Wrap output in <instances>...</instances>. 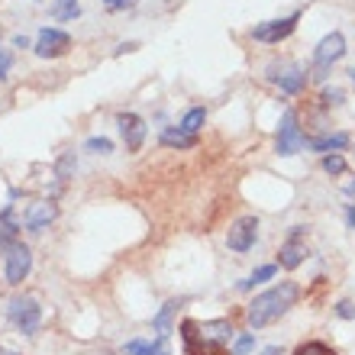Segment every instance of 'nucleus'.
Wrapping results in <instances>:
<instances>
[{
  "instance_id": "nucleus-22",
  "label": "nucleus",
  "mask_w": 355,
  "mask_h": 355,
  "mask_svg": "<svg viewBox=\"0 0 355 355\" xmlns=\"http://www.w3.org/2000/svg\"><path fill=\"white\" fill-rule=\"evenodd\" d=\"M75 168H78V155L75 152H62L55 162V178H58V184H65L68 178H75Z\"/></svg>"
},
{
  "instance_id": "nucleus-3",
  "label": "nucleus",
  "mask_w": 355,
  "mask_h": 355,
  "mask_svg": "<svg viewBox=\"0 0 355 355\" xmlns=\"http://www.w3.org/2000/svg\"><path fill=\"white\" fill-rule=\"evenodd\" d=\"M7 320L23 333V336H36L42 327V307L36 297H13L7 304Z\"/></svg>"
},
{
  "instance_id": "nucleus-19",
  "label": "nucleus",
  "mask_w": 355,
  "mask_h": 355,
  "mask_svg": "<svg viewBox=\"0 0 355 355\" xmlns=\"http://www.w3.org/2000/svg\"><path fill=\"white\" fill-rule=\"evenodd\" d=\"M81 13V0H52L49 3V17L58 19V23H71Z\"/></svg>"
},
{
  "instance_id": "nucleus-4",
  "label": "nucleus",
  "mask_w": 355,
  "mask_h": 355,
  "mask_svg": "<svg viewBox=\"0 0 355 355\" xmlns=\"http://www.w3.org/2000/svg\"><path fill=\"white\" fill-rule=\"evenodd\" d=\"M304 142H307V132L297 126V113L284 110L278 123V132H275V152L281 159H291V155H297L304 149Z\"/></svg>"
},
{
  "instance_id": "nucleus-20",
  "label": "nucleus",
  "mask_w": 355,
  "mask_h": 355,
  "mask_svg": "<svg viewBox=\"0 0 355 355\" xmlns=\"http://www.w3.org/2000/svg\"><path fill=\"white\" fill-rule=\"evenodd\" d=\"M204 123H207V110H204V107H187L184 116H181V123H178V130L187 132V136H197V132L204 130Z\"/></svg>"
},
{
  "instance_id": "nucleus-6",
  "label": "nucleus",
  "mask_w": 355,
  "mask_h": 355,
  "mask_svg": "<svg viewBox=\"0 0 355 355\" xmlns=\"http://www.w3.org/2000/svg\"><path fill=\"white\" fill-rule=\"evenodd\" d=\"M297 23H300V10H294L288 17H278V19H265V23H255L252 26V39L262 42V46H281L284 39L294 36Z\"/></svg>"
},
{
  "instance_id": "nucleus-7",
  "label": "nucleus",
  "mask_w": 355,
  "mask_h": 355,
  "mask_svg": "<svg viewBox=\"0 0 355 355\" xmlns=\"http://www.w3.org/2000/svg\"><path fill=\"white\" fill-rule=\"evenodd\" d=\"M33 271V249L26 243H13L10 249H3V281L10 288H19Z\"/></svg>"
},
{
  "instance_id": "nucleus-2",
  "label": "nucleus",
  "mask_w": 355,
  "mask_h": 355,
  "mask_svg": "<svg viewBox=\"0 0 355 355\" xmlns=\"http://www.w3.org/2000/svg\"><path fill=\"white\" fill-rule=\"evenodd\" d=\"M297 297H300L297 281H281L275 288L262 291V294L249 304V310H245L249 329H265V327H271V323H278V320L297 304Z\"/></svg>"
},
{
  "instance_id": "nucleus-25",
  "label": "nucleus",
  "mask_w": 355,
  "mask_h": 355,
  "mask_svg": "<svg viewBox=\"0 0 355 355\" xmlns=\"http://www.w3.org/2000/svg\"><path fill=\"white\" fill-rule=\"evenodd\" d=\"M294 355H336V349L327 346V343H320V339H310V343L294 349Z\"/></svg>"
},
{
  "instance_id": "nucleus-36",
  "label": "nucleus",
  "mask_w": 355,
  "mask_h": 355,
  "mask_svg": "<svg viewBox=\"0 0 355 355\" xmlns=\"http://www.w3.org/2000/svg\"><path fill=\"white\" fill-rule=\"evenodd\" d=\"M349 78H352V85H355V71H349Z\"/></svg>"
},
{
  "instance_id": "nucleus-33",
  "label": "nucleus",
  "mask_w": 355,
  "mask_h": 355,
  "mask_svg": "<svg viewBox=\"0 0 355 355\" xmlns=\"http://www.w3.org/2000/svg\"><path fill=\"white\" fill-rule=\"evenodd\" d=\"M262 355H284V349H281V346H268V349H262Z\"/></svg>"
},
{
  "instance_id": "nucleus-27",
  "label": "nucleus",
  "mask_w": 355,
  "mask_h": 355,
  "mask_svg": "<svg viewBox=\"0 0 355 355\" xmlns=\"http://www.w3.org/2000/svg\"><path fill=\"white\" fill-rule=\"evenodd\" d=\"M255 349V333H243L239 339H233V355H249Z\"/></svg>"
},
{
  "instance_id": "nucleus-13",
  "label": "nucleus",
  "mask_w": 355,
  "mask_h": 355,
  "mask_svg": "<svg viewBox=\"0 0 355 355\" xmlns=\"http://www.w3.org/2000/svg\"><path fill=\"white\" fill-rule=\"evenodd\" d=\"M58 220V204L55 197H49V200H33L26 207V214H23V226H26L29 233H42L49 230V223H55Z\"/></svg>"
},
{
  "instance_id": "nucleus-14",
  "label": "nucleus",
  "mask_w": 355,
  "mask_h": 355,
  "mask_svg": "<svg viewBox=\"0 0 355 355\" xmlns=\"http://www.w3.org/2000/svg\"><path fill=\"white\" fill-rule=\"evenodd\" d=\"M304 149L329 155V152H346L349 149V132H323V136H307Z\"/></svg>"
},
{
  "instance_id": "nucleus-34",
  "label": "nucleus",
  "mask_w": 355,
  "mask_h": 355,
  "mask_svg": "<svg viewBox=\"0 0 355 355\" xmlns=\"http://www.w3.org/2000/svg\"><path fill=\"white\" fill-rule=\"evenodd\" d=\"M13 46H17V49H29V39L26 36H17V39H13Z\"/></svg>"
},
{
  "instance_id": "nucleus-23",
  "label": "nucleus",
  "mask_w": 355,
  "mask_h": 355,
  "mask_svg": "<svg viewBox=\"0 0 355 355\" xmlns=\"http://www.w3.org/2000/svg\"><path fill=\"white\" fill-rule=\"evenodd\" d=\"M323 171L333 178L346 175V155L343 152H329V155H323Z\"/></svg>"
},
{
  "instance_id": "nucleus-30",
  "label": "nucleus",
  "mask_w": 355,
  "mask_h": 355,
  "mask_svg": "<svg viewBox=\"0 0 355 355\" xmlns=\"http://www.w3.org/2000/svg\"><path fill=\"white\" fill-rule=\"evenodd\" d=\"M333 310H336L339 320H355V304H352V300H339Z\"/></svg>"
},
{
  "instance_id": "nucleus-15",
  "label": "nucleus",
  "mask_w": 355,
  "mask_h": 355,
  "mask_svg": "<svg viewBox=\"0 0 355 355\" xmlns=\"http://www.w3.org/2000/svg\"><path fill=\"white\" fill-rule=\"evenodd\" d=\"M19 230H23V223L13 220V204H3V210H0V249H10L13 243H19Z\"/></svg>"
},
{
  "instance_id": "nucleus-9",
  "label": "nucleus",
  "mask_w": 355,
  "mask_h": 355,
  "mask_svg": "<svg viewBox=\"0 0 355 355\" xmlns=\"http://www.w3.org/2000/svg\"><path fill=\"white\" fill-rule=\"evenodd\" d=\"M307 226H291V233H288V239L281 243V249H278V265L284 271H297L300 265L307 262V255H310V249H307Z\"/></svg>"
},
{
  "instance_id": "nucleus-10",
  "label": "nucleus",
  "mask_w": 355,
  "mask_h": 355,
  "mask_svg": "<svg viewBox=\"0 0 355 355\" xmlns=\"http://www.w3.org/2000/svg\"><path fill=\"white\" fill-rule=\"evenodd\" d=\"M71 36H68L65 29H58V26H42L39 29V36L36 42H33V52H36L39 58H62L71 52Z\"/></svg>"
},
{
  "instance_id": "nucleus-5",
  "label": "nucleus",
  "mask_w": 355,
  "mask_h": 355,
  "mask_svg": "<svg viewBox=\"0 0 355 355\" xmlns=\"http://www.w3.org/2000/svg\"><path fill=\"white\" fill-rule=\"evenodd\" d=\"M307 78H310V71H304V68L294 65V62H275V65H268V71H265V81L278 85V91L288 94V97L304 94Z\"/></svg>"
},
{
  "instance_id": "nucleus-31",
  "label": "nucleus",
  "mask_w": 355,
  "mask_h": 355,
  "mask_svg": "<svg viewBox=\"0 0 355 355\" xmlns=\"http://www.w3.org/2000/svg\"><path fill=\"white\" fill-rule=\"evenodd\" d=\"M132 49H139V42H123V46H116V55H123V52H132Z\"/></svg>"
},
{
  "instance_id": "nucleus-17",
  "label": "nucleus",
  "mask_w": 355,
  "mask_h": 355,
  "mask_svg": "<svg viewBox=\"0 0 355 355\" xmlns=\"http://www.w3.org/2000/svg\"><path fill=\"white\" fill-rule=\"evenodd\" d=\"M178 307H181V300H165V304H162V310L152 317V329H155V336H162V339L171 336V323H175Z\"/></svg>"
},
{
  "instance_id": "nucleus-8",
  "label": "nucleus",
  "mask_w": 355,
  "mask_h": 355,
  "mask_svg": "<svg viewBox=\"0 0 355 355\" xmlns=\"http://www.w3.org/2000/svg\"><path fill=\"white\" fill-rule=\"evenodd\" d=\"M255 243H259V216L245 214L230 223V230H226V249H230V252L245 255Z\"/></svg>"
},
{
  "instance_id": "nucleus-16",
  "label": "nucleus",
  "mask_w": 355,
  "mask_h": 355,
  "mask_svg": "<svg viewBox=\"0 0 355 355\" xmlns=\"http://www.w3.org/2000/svg\"><path fill=\"white\" fill-rule=\"evenodd\" d=\"M123 355H171V352L165 346V339L155 336V339H130L123 346Z\"/></svg>"
},
{
  "instance_id": "nucleus-1",
  "label": "nucleus",
  "mask_w": 355,
  "mask_h": 355,
  "mask_svg": "<svg viewBox=\"0 0 355 355\" xmlns=\"http://www.w3.org/2000/svg\"><path fill=\"white\" fill-rule=\"evenodd\" d=\"M178 333L184 355H226V346L233 343V320H184Z\"/></svg>"
},
{
  "instance_id": "nucleus-24",
  "label": "nucleus",
  "mask_w": 355,
  "mask_h": 355,
  "mask_svg": "<svg viewBox=\"0 0 355 355\" xmlns=\"http://www.w3.org/2000/svg\"><path fill=\"white\" fill-rule=\"evenodd\" d=\"M113 149H116V146H113V139H107V136H91V139L85 142V152H91V155H110Z\"/></svg>"
},
{
  "instance_id": "nucleus-18",
  "label": "nucleus",
  "mask_w": 355,
  "mask_h": 355,
  "mask_svg": "<svg viewBox=\"0 0 355 355\" xmlns=\"http://www.w3.org/2000/svg\"><path fill=\"white\" fill-rule=\"evenodd\" d=\"M159 139H162V146H168V149H181V152L194 149L197 142H200L197 136H187V132H181L178 126H165V130L159 132Z\"/></svg>"
},
{
  "instance_id": "nucleus-26",
  "label": "nucleus",
  "mask_w": 355,
  "mask_h": 355,
  "mask_svg": "<svg viewBox=\"0 0 355 355\" xmlns=\"http://www.w3.org/2000/svg\"><path fill=\"white\" fill-rule=\"evenodd\" d=\"M343 101H346V94H343V87H323V94H320V103L323 107H343Z\"/></svg>"
},
{
  "instance_id": "nucleus-35",
  "label": "nucleus",
  "mask_w": 355,
  "mask_h": 355,
  "mask_svg": "<svg viewBox=\"0 0 355 355\" xmlns=\"http://www.w3.org/2000/svg\"><path fill=\"white\" fill-rule=\"evenodd\" d=\"M346 194H349V197H355V181H349V184H346Z\"/></svg>"
},
{
  "instance_id": "nucleus-21",
  "label": "nucleus",
  "mask_w": 355,
  "mask_h": 355,
  "mask_svg": "<svg viewBox=\"0 0 355 355\" xmlns=\"http://www.w3.org/2000/svg\"><path fill=\"white\" fill-rule=\"evenodd\" d=\"M278 275V265H259V268L249 275V278H243L239 281V291H252V288H259V284H265V281H271Z\"/></svg>"
},
{
  "instance_id": "nucleus-37",
  "label": "nucleus",
  "mask_w": 355,
  "mask_h": 355,
  "mask_svg": "<svg viewBox=\"0 0 355 355\" xmlns=\"http://www.w3.org/2000/svg\"><path fill=\"white\" fill-rule=\"evenodd\" d=\"M7 355H17V352H7Z\"/></svg>"
},
{
  "instance_id": "nucleus-12",
  "label": "nucleus",
  "mask_w": 355,
  "mask_h": 355,
  "mask_svg": "<svg viewBox=\"0 0 355 355\" xmlns=\"http://www.w3.org/2000/svg\"><path fill=\"white\" fill-rule=\"evenodd\" d=\"M116 130H120V139L126 146V152H139L146 136H149V126L142 120L139 113H116Z\"/></svg>"
},
{
  "instance_id": "nucleus-32",
  "label": "nucleus",
  "mask_w": 355,
  "mask_h": 355,
  "mask_svg": "<svg viewBox=\"0 0 355 355\" xmlns=\"http://www.w3.org/2000/svg\"><path fill=\"white\" fill-rule=\"evenodd\" d=\"M346 223L349 230H355V207H346Z\"/></svg>"
},
{
  "instance_id": "nucleus-11",
  "label": "nucleus",
  "mask_w": 355,
  "mask_h": 355,
  "mask_svg": "<svg viewBox=\"0 0 355 355\" xmlns=\"http://www.w3.org/2000/svg\"><path fill=\"white\" fill-rule=\"evenodd\" d=\"M343 55H346V36H343V33H327V36L317 42L310 62H313L317 71H329V68L336 65Z\"/></svg>"
},
{
  "instance_id": "nucleus-28",
  "label": "nucleus",
  "mask_w": 355,
  "mask_h": 355,
  "mask_svg": "<svg viewBox=\"0 0 355 355\" xmlns=\"http://www.w3.org/2000/svg\"><path fill=\"white\" fill-rule=\"evenodd\" d=\"M101 3L110 10V13H123V10H132L139 0H101Z\"/></svg>"
},
{
  "instance_id": "nucleus-29",
  "label": "nucleus",
  "mask_w": 355,
  "mask_h": 355,
  "mask_svg": "<svg viewBox=\"0 0 355 355\" xmlns=\"http://www.w3.org/2000/svg\"><path fill=\"white\" fill-rule=\"evenodd\" d=\"M10 68H13V55L0 46V81H7V78H10Z\"/></svg>"
}]
</instances>
